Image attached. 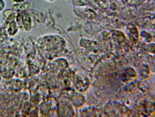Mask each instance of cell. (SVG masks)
I'll return each instance as SVG.
<instances>
[{"label": "cell", "mask_w": 155, "mask_h": 117, "mask_svg": "<svg viewBox=\"0 0 155 117\" xmlns=\"http://www.w3.org/2000/svg\"><path fill=\"white\" fill-rule=\"evenodd\" d=\"M29 4L27 3L15 5L13 6L12 8L15 11L18 12L26 10L29 8Z\"/></svg>", "instance_id": "obj_1"}, {"label": "cell", "mask_w": 155, "mask_h": 117, "mask_svg": "<svg viewBox=\"0 0 155 117\" xmlns=\"http://www.w3.org/2000/svg\"><path fill=\"white\" fill-rule=\"evenodd\" d=\"M16 28V25L14 22H12L10 25L9 29V32L10 34H12L15 32Z\"/></svg>", "instance_id": "obj_2"}, {"label": "cell", "mask_w": 155, "mask_h": 117, "mask_svg": "<svg viewBox=\"0 0 155 117\" xmlns=\"http://www.w3.org/2000/svg\"><path fill=\"white\" fill-rule=\"evenodd\" d=\"M4 6V3L2 0H0V10L2 9Z\"/></svg>", "instance_id": "obj_3"}, {"label": "cell", "mask_w": 155, "mask_h": 117, "mask_svg": "<svg viewBox=\"0 0 155 117\" xmlns=\"http://www.w3.org/2000/svg\"><path fill=\"white\" fill-rule=\"evenodd\" d=\"M14 1L17 2H21L24 1V0H14Z\"/></svg>", "instance_id": "obj_4"}]
</instances>
